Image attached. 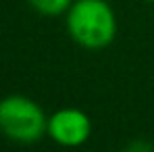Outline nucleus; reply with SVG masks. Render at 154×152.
<instances>
[{
    "label": "nucleus",
    "instance_id": "nucleus-1",
    "mask_svg": "<svg viewBox=\"0 0 154 152\" xmlns=\"http://www.w3.org/2000/svg\"><path fill=\"white\" fill-rule=\"evenodd\" d=\"M69 38L85 50H102L117 38V15L106 0H75L65 13Z\"/></svg>",
    "mask_w": 154,
    "mask_h": 152
},
{
    "label": "nucleus",
    "instance_id": "nucleus-2",
    "mask_svg": "<svg viewBox=\"0 0 154 152\" xmlns=\"http://www.w3.org/2000/svg\"><path fill=\"white\" fill-rule=\"evenodd\" d=\"M48 115L29 96L11 94L0 100V133L15 144H35L46 135Z\"/></svg>",
    "mask_w": 154,
    "mask_h": 152
},
{
    "label": "nucleus",
    "instance_id": "nucleus-3",
    "mask_svg": "<svg viewBox=\"0 0 154 152\" xmlns=\"http://www.w3.org/2000/svg\"><path fill=\"white\" fill-rule=\"evenodd\" d=\"M46 135L54 144L67 150L83 146L92 135V119L85 110L75 106H65L48 115Z\"/></svg>",
    "mask_w": 154,
    "mask_h": 152
},
{
    "label": "nucleus",
    "instance_id": "nucleus-4",
    "mask_svg": "<svg viewBox=\"0 0 154 152\" xmlns=\"http://www.w3.org/2000/svg\"><path fill=\"white\" fill-rule=\"evenodd\" d=\"M73 2L75 0H27V4L35 13L44 15V17H60V15H65Z\"/></svg>",
    "mask_w": 154,
    "mask_h": 152
},
{
    "label": "nucleus",
    "instance_id": "nucleus-5",
    "mask_svg": "<svg viewBox=\"0 0 154 152\" xmlns=\"http://www.w3.org/2000/svg\"><path fill=\"white\" fill-rule=\"evenodd\" d=\"M119 152H152L148 146H144V144H133V146H129V148H123V150Z\"/></svg>",
    "mask_w": 154,
    "mask_h": 152
},
{
    "label": "nucleus",
    "instance_id": "nucleus-6",
    "mask_svg": "<svg viewBox=\"0 0 154 152\" xmlns=\"http://www.w3.org/2000/svg\"><path fill=\"white\" fill-rule=\"evenodd\" d=\"M144 2H154V0H144Z\"/></svg>",
    "mask_w": 154,
    "mask_h": 152
}]
</instances>
